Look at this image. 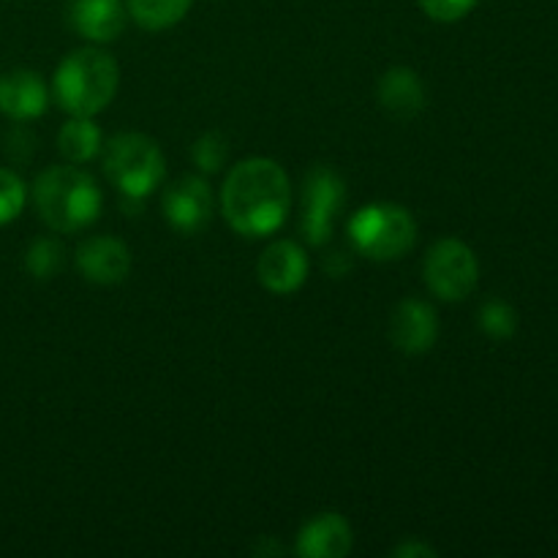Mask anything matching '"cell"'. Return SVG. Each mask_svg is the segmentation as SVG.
<instances>
[{
	"label": "cell",
	"instance_id": "6da1fadb",
	"mask_svg": "<svg viewBox=\"0 0 558 558\" xmlns=\"http://www.w3.org/2000/svg\"><path fill=\"white\" fill-rule=\"evenodd\" d=\"M221 213L243 238H270L292 210V180L287 169L267 156H251L229 169L221 185Z\"/></svg>",
	"mask_w": 558,
	"mask_h": 558
},
{
	"label": "cell",
	"instance_id": "7a4b0ae2",
	"mask_svg": "<svg viewBox=\"0 0 558 558\" xmlns=\"http://www.w3.org/2000/svg\"><path fill=\"white\" fill-rule=\"evenodd\" d=\"M31 199L38 218L60 234L82 232L101 216V189L96 178L76 163L44 169L33 183Z\"/></svg>",
	"mask_w": 558,
	"mask_h": 558
},
{
	"label": "cell",
	"instance_id": "3957f363",
	"mask_svg": "<svg viewBox=\"0 0 558 558\" xmlns=\"http://www.w3.org/2000/svg\"><path fill=\"white\" fill-rule=\"evenodd\" d=\"M120 87V65L107 49L80 47L65 54L52 74V101L65 114L96 118L112 104Z\"/></svg>",
	"mask_w": 558,
	"mask_h": 558
},
{
	"label": "cell",
	"instance_id": "277c9868",
	"mask_svg": "<svg viewBox=\"0 0 558 558\" xmlns=\"http://www.w3.org/2000/svg\"><path fill=\"white\" fill-rule=\"evenodd\" d=\"M101 153L104 174L125 202H142L167 180V158L153 136L140 131L114 134Z\"/></svg>",
	"mask_w": 558,
	"mask_h": 558
},
{
	"label": "cell",
	"instance_id": "5b68a950",
	"mask_svg": "<svg viewBox=\"0 0 558 558\" xmlns=\"http://www.w3.org/2000/svg\"><path fill=\"white\" fill-rule=\"evenodd\" d=\"M349 243L374 262H398L417 243V221L398 202H371L347 223Z\"/></svg>",
	"mask_w": 558,
	"mask_h": 558
},
{
	"label": "cell",
	"instance_id": "8992f818",
	"mask_svg": "<svg viewBox=\"0 0 558 558\" xmlns=\"http://www.w3.org/2000/svg\"><path fill=\"white\" fill-rule=\"evenodd\" d=\"M347 205V183L327 163H316L303 183V210H300V234L308 245L322 248L336 234V223Z\"/></svg>",
	"mask_w": 558,
	"mask_h": 558
},
{
	"label": "cell",
	"instance_id": "52a82bcc",
	"mask_svg": "<svg viewBox=\"0 0 558 558\" xmlns=\"http://www.w3.org/2000/svg\"><path fill=\"white\" fill-rule=\"evenodd\" d=\"M425 287L445 303H463L480 283L477 254L458 238H441L423 259Z\"/></svg>",
	"mask_w": 558,
	"mask_h": 558
},
{
	"label": "cell",
	"instance_id": "ba28073f",
	"mask_svg": "<svg viewBox=\"0 0 558 558\" xmlns=\"http://www.w3.org/2000/svg\"><path fill=\"white\" fill-rule=\"evenodd\" d=\"M216 199L205 174H183L163 189L161 213L180 234H199L210 223Z\"/></svg>",
	"mask_w": 558,
	"mask_h": 558
},
{
	"label": "cell",
	"instance_id": "9c48e42d",
	"mask_svg": "<svg viewBox=\"0 0 558 558\" xmlns=\"http://www.w3.org/2000/svg\"><path fill=\"white\" fill-rule=\"evenodd\" d=\"M390 341L407 357L430 352L439 341V314L420 298H407L390 316Z\"/></svg>",
	"mask_w": 558,
	"mask_h": 558
},
{
	"label": "cell",
	"instance_id": "30bf717a",
	"mask_svg": "<svg viewBox=\"0 0 558 558\" xmlns=\"http://www.w3.org/2000/svg\"><path fill=\"white\" fill-rule=\"evenodd\" d=\"M311 272L308 254L294 240H272L256 259V278L272 294H294Z\"/></svg>",
	"mask_w": 558,
	"mask_h": 558
},
{
	"label": "cell",
	"instance_id": "8fae6325",
	"mask_svg": "<svg viewBox=\"0 0 558 558\" xmlns=\"http://www.w3.org/2000/svg\"><path fill=\"white\" fill-rule=\"evenodd\" d=\"M74 262L85 281L98 287H118L131 272V248L112 234H93L82 240Z\"/></svg>",
	"mask_w": 558,
	"mask_h": 558
},
{
	"label": "cell",
	"instance_id": "7c38bea8",
	"mask_svg": "<svg viewBox=\"0 0 558 558\" xmlns=\"http://www.w3.org/2000/svg\"><path fill=\"white\" fill-rule=\"evenodd\" d=\"M47 82L33 69H11L0 74V114L14 123H31L49 109Z\"/></svg>",
	"mask_w": 558,
	"mask_h": 558
},
{
	"label": "cell",
	"instance_id": "4fadbf2b",
	"mask_svg": "<svg viewBox=\"0 0 558 558\" xmlns=\"http://www.w3.org/2000/svg\"><path fill=\"white\" fill-rule=\"evenodd\" d=\"M352 523L341 512H322L311 518L294 539V554L303 558H343L352 554Z\"/></svg>",
	"mask_w": 558,
	"mask_h": 558
},
{
	"label": "cell",
	"instance_id": "5bb4252c",
	"mask_svg": "<svg viewBox=\"0 0 558 558\" xmlns=\"http://www.w3.org/2000/svg\"><path fill=\"white\" fill-rule=\"evenodd\" d=\"M129 9L123 0H74L71 25L93 44H109L125 31Z\"/></svg>",
	"mask_w": 558,
	"mask_h": 558
},
{
	"label": "cell",
	"instance_id": "9a60e30c",
	"mask_svg": "<svg viewBox=\"0 0 558 558\" xmlns=\"http://www.w3.org/2000/svg\"><path fill=\"white\" fill-rule=\"evenodd\" d=\"M381 109L398 120H412L417 118L425 109V85L420 74L407 65H396V69L385 71L376 87Z\"/></svg>",
	"mask_w": 558,
	"mask_h": 558
},
{
	"label": "cell",
	"instance_id": "2e32d148",
	"mask_svg": "<svg viewBox=\"0 0 558 558\" xmlns=\"http://www.w3.org/2000/svg\"><path fill=\"white\" fill-rule=\"evenodd\" d=\"M58 150L69 163H90L101 156L104 150V134L101 125L93 118H82V114H69L58 131Z\"/></svg>",
	"mask_w": 558,
	"mask_h": 558
},
{
	"label": "cell",
	"instance_id": "e0dca14e",
	"mask_svg": "<svg viewBox=\"0 0 558 558\" xmlns=\"http://www.w3.org/2000/svg\"><path fill=\"white\" fill-rule=\"evenodd\" d=\"M194 0H129V16L145 31H169L189 16Z\"/></svg>",
	"mask_w": 558,
	"mask_h": 558
},
{
	"label": "cell",
	"instance_id": "ac0fdd59",
	"mask_svg": "<svg viewBox=\"0 0 558 558\" xmlns=\"http://www.w3.org/2000/svg\"><path fill=\"white\" fill-rule=\"evenodd\" d=\"M65 267V245L58 238H36L25 251V270L36 281H52Z\"/></svg>",
	"mask_w": 558,
	"mask_h": 558
},
{
	"label": "cell",
	"instance_id": "d6986e66",
	"mask_svg": "<svg viewBox=\"0 0 558 558\" xmlns=\"http://www.w3.org/2000/svg\"><path fill=\"white\" fill-rule=\"evenodd\" d=\"M191 158L202 174H218L229 161V140L221 131H205L191 145Z\"/></svg>",
	"mask_w": 558,
	"mask_h": 558
},
{
	"label": "cell",
	"instance_id": "ffe728a7",
	"mask_svg": "<svg viewBox=\"0 0 558 558\" xmlns=\"http://www.w3.org/2000/svg\"><path fill=\"white\" fill-rule=\"evenodd\" d=\"M480 330L485 332L494 341H507V338L515 336L518 330V314L510 303L505 300H488V303L480 308Z\"/></svg>",
	"mask_w": 558,
	"mask_h": 558
},
{
	"label": "cell",
	"instance_id": "44dd1931",
	"mask_svg": "<svg viewBox=\"0 0 558 558\" xmlns=\"http://www.w3.org/2000/svg\"><path fill=\"white\" fill-rule=\"evenodd\" d=\"M27 196H31V191H27L25 180L14 169L0 167V227H5V223L16 221L22 216V210L27 205Z\"/></svg>",
	"mask_w": 558,
	"mask_h": 558
},
{
	"label": "cell",
	"instance_id": "7402d4cb",
	"mask_svg": "<svg viewBox=\"0 0 558 558\" xmlns=\"http://www.w3.org/2000/svg\"><path fill=\"white\" fill-rule=\"evenodd\" d=\"M420 9H423L425 16H430L434 22H461L477 9L480 0H417Z\"/></svg>",
	"mask_w": 558,
	"mask_h": 558
},
{
	"label": "cell",
	"instance_id": "603a6c76",
	"mask_svg": "<svg viewBox=\"0 0 558 558\" xmlns=\"http://www.w3.org/2000/svg\"><path fill=\"white\" fill-rule=\"evenodd\" d=\"M396 558H436L439 550L434 545L423 543V539H409V543H401L396 550H392Z\"/></svg>",
	"mask_w": 558,
	"mask_h": 558
}]
</instances>
